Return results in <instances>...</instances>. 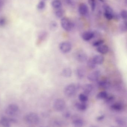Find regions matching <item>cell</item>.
Returning a JSON list of instances; mask_svg holds the SVG:
<instances>
[{"instance_id":"obj_1","label":"cell","mask_w":127,"mask_h":127,"mask_svg":"<svg viewBox=\"0 0 127 127\" xmlns=\"http://www.w3.org/2000/svg\"><path fill=\"white\" fill-rule=\"evenodd\" d=\"M78 87L74 84H71L65 87L64 93L68 97H71L74 95L77 92Z\"/></svg>"},{"instance_id":"obj_2","label":"cell","mask_w":127,"mask_h":127,"mask_svg":"<svg viewBox=\"0 0 127 127\" xmlns=\"http://www.w3.org/2000/svg\"><path fill=\"white\" fill-rule=\"evenodd\" d=\"M25 121L31 125H37L39 122V118L38 115L35 113H30L25 117Z\"/></svg>"},{"instance_id":"obj_3","label":"cell","mask_w":127,"mask_h":127,"mask_svg":"<svg viewBox=\"0 0 127 127\" xmlns=\"http://www.w3.org/2000/svg\"><path fill=\"white\" fill-rule=\"evenodd\" d=\"M61 27L65 30L67 31H70L74 27L73 23L66 18H62L60 20Z\"/></svg>"},{"instance_id":"obj_4","label":"cell","mask_w":127,"mask_h":127,"mask_svg":"<svg viewBox=\"0 0 127 127\" xmlns=\"http://www.w3.org/2000/svg\"><path fill=\"white\" fill-rule=\"evenodd\" d=\"M66 106L65 101L62 98H58L54 101L53 106L57 112H62L65 109Z\"/></svg>"},{"instance_id":"obj_5","label":"cell","mask_w":127,"mask_h":127,"mask_svg":"<svg viewBox=\"0 0 127 127\" xmlns=\"http://www.w3.org/2000/svg\"><path fill=\"white\" fill-rule=\"evenodd\" d=\"M19 110L18 106L16 104H9L5 110V113L7 115L10 116H14L18 113Z\"/></svg>"},{"instance_id":"obj_6","label":"cell","mask_w":127,"mask_h":127,"mask_svg":"<svg viewBox=\"0 0 127 127\" xmlns=\"http://www.w3.org/2000/svg\"><path fill=\"white\" fill-rule=\"evenodd\" d=\"M59 48L60 51L63 53H67L71 51L72 46L70 42L64 41L60 43L59 45Z\"/></svg>"},{"instance_id":"obj_7","label":"cell","mask_w":127,"mask_h":127,"mask_svg":"<svg viewBox=\"0 0 127 127\" xmlns=\"http://www.w3.org/2000/svg\"><path fill=\"white\" fill-rule=\"evenodd\" d=\"M101 72L99 70H95L89 74L87 76V78L89 81L95 82L97 81L100 76Z\"/></svg>"},{"instance_id":"obj_8","label":"cell","mask_w":127,"mask_h":127,"mask_svg":"<svg viewBox=\"0 0 127 127\" xmlns=\"http://www.w3.org/2000/svg\"><path fill=\"white\" fill-rule=\"evenodd\" d=\"M77 60L80 63H84L87 61L88 57L87 55L83 52H79L76 55Z\"/></svg>"},{"instance_id":"obj_9","label":"cell","mask_w":127,"mask_h":127,"mask_svg":"<svg viewBox=\"0 0 127 127\" xmlns=\"http://www.w3.org/2000/svg\"><path fill=\"white\" fill-rule=\"evenodd\" d=\"M72 124L76 127H83L84 123L82 119L78 116H75L72 118Z\"/></svg>"},{"instance_id":"obj_10","label":"cell","mask_w":127,"mask_h":127,"mask_svg":"<svg viewBox=\"0 0 127 127\" xmlns=\"http://www.w3.org/2000/svg\"><path fill=\"white\" fill-rule=\"evenodd\" d=\"M95 36L94 33L91 31H86L82 34V37L84 40L89 41L94 38Z\"/></svg>"},{"instance_id":"obj_11","label":"cell","mask_w":127,"mask_h":127,"mask_svg":"<svg viewBox=\"0 0 127 127\" xmlns=\"http://www.w3.org/2000/svg\"><path fill=\"white\" fill-rule=\"evenodd\" d=\"M78 12L82 15H85L88 12V7L87 5L84 3H82L79 5Z\"/></svg>"},{"instance_id":"obj_12","label":"cell","mask_w":127,"mask_h":127,"mask_svg":"<svg viewBox=\"0 0 127 127\" xmlns=\"http://www.w3.org/2000/svg\"><path fill=\"white\" fill-rule=\"evenodd\" d=\"M93 85L90 84H85L83 87V90L85 95H88L91 93L93 90Z\"/></svg>"},{"instance_id":"obj_13","label":"cell","mask_w":127,"mask_h":127,"mask_svg":"<svg viewBox=\"0 0 127 127\" xmlns=\"http://www.w3.org/2000/svg\"><path fill=\"white\" fill-rule=\"evenodd\" d=\"M76 74L78 78L79 79H83L85 74V72L83 68L79 67L76 69Z\"/></svg>"},{"instance_id":"obj_14","label":"cell","mask_w":127,"mask_h":127,"mask_svg":"<svg viewBox=\"0 0 127 127\" xmlns=\"http://www.w3.org/2000/svg\"><path fill=\"white\" fill-rule=\"evenodd\" d=\"M92 59L96 65L102 64L104 61L103 57L100 55H95Z\"/></svg>"},{"instance_id":"obj_15","label":"cell","mask_w":127,"mask_h":127,"mask_svg":"<svg viewBox=\"0 0 127 127\" xmlns=\"http://www.w3.org/2000/svg\"><path fill=\"white\" fill-rule=\"evenodd\" d=\"M109 48L108 46L106 45H101L99 47H97V52L102 54H105L107 53L109 51Z\"/></svg>"},{"instance_id":"obj_16","label":"cell","mask_w":127,"mask_h":127,"mask_svg":"<svg viewBox=\"0 0 127 127\" xmlns=\"http://www.w3.org/2000/svg\"><path fill=\"white\" fill-rule=\"evenodd\" d=\"M1 124L3 127H10V121L5 117H2L0 119Z\"/></svg>"},{"instance_id":"obj_17","label":"cell","mask_w":127,"mask_h":127,"mask_svg":"<svg viewBox=\"0 0 127 127\" xmlns=\"http://www.w3.org/2000/svg\"><path fill=\"white\" fill-rule=\"evenodd\" d=\"M62 75L66 78H69L72 75V71L69 68H65L63 70L62 72Z\"/></svg>"},{"instance_id":"obj_18","label":"cell","mask_w":127,"mask_h":127,"mask_svg":"<svg viewBox=\"0 0 127 127\" xmlns=\"http://www.w3.org/2000/svg\"><path fill=\"white\" fill-rule=\"evenodd\" d=\"M75 106L76 108L80 111H84L87 109V105L85 103H77Z\"/></svg>"},{"instance_id":"obj_19","label":"cell","mask_w":127,"mask_h":127,"mask_svg":"<svg viewBox=\"0 0 127 127\" xmlns=\"http://www.w3.org/2000/svg\"><path fill=\"white\" fill-rule=\"evenodd\" d=\"M98 85L100 87L104 89L108 88L110 85V83L109 81L107 80H103L99 81Z\"/></svg>"},{"instance_id":"obj_20","label":"cell","mask_w":127,"mask_h":127,"mask_svg":"<svg viewBox=\"0 0 127 127\" xmlns=\"http://www.w3.org/2000/svg\"><path fill=\"white\" fill-rule=\"evenodd\" d=\"M51 6L55 9H60L62 7V3L59 0H54L51 2Z\"/></svg>"},{"instance_id":"obj_21","label":"cell","mask_w":127,"mask_h":127,"mask_svg":"<svg viewBox=\"0 0 127 127\" xmlns=\"http://www.w3.org/2000/svg\"><path fill=\"white\" fill-rule=\"evenodd\" d=\"M108 96V95L107 92L103 91L99 93L97 95L96 97L99 100H103V99H106Z\"/></svg>"},{"instance_id":"obj_22","label":"cell","mask_w":127,"mask_h":127,"mask_svg":"<svg viewBox=\"0 0 127 127\" xmlns=\"http://www.w3.org/2000/svg\"><path fill=\"white\" fill-rule=\"evenodd\" d=\"M111 108L113 110L115 111H121L123 109L122 105L119 103H116L113 104L111 107Z\"/></svg>"},{"instance_id":"obj_23","label":"cell","mask_w":127,"mask_h":127,"mask_svg":"<svg viewBox=\"0 0 127 127\" xmlns=\"http://www.w3.org/2000/svg\"><path fill=\"white\" fill-rule=\"evenodd\" d=\"M116 122L118 125L121 127H124L127 124L126 121L122 118H119L116 119Z\"/></svg>"},{"instance_id":"obj_24","label":"cell","mask_w":127,"mask_h":127,"mask_svg":"<svg viewBox=\"0 0 127 127\" xmlns=\"http://www.w3.org/2000/svg\"><path fill=\"white\" fill-rule=\"evenodd\" d=\"M87 66L89 68L91 69L95 68L96 66V64L95 63L92 59H89L87 62Z\"/></svg>"},{"instance_id":"obj_25","label":"cell","mask_w":127,"mask_h":127,"mask_svg":"<svg viewBox=\"0 0 127 127\" xmlns=\"http://www.w3.org/2000/svg\"><path fill=\"white\" fill-rule=\"evenodd\" d=\"M78 98L81 102L83 103L86 102L88 100V97L85 94H80L78 96Z\"/></svg>"},{"instance_id":"obj_26","label":"cell","mask_w":127,"mask_h":127,"mask_svg":"<svg viewBox=\"0 0 127 127\" xmlns=\"http://www.w3.org/2000/svg\"><path fill=\"white\" fill-rule=\"evenodd\" d=\"M104 42V40L103 39H98L93 42L92 45L94 47H98L102 45Z\"/></svg>"},{"instance_id":"obj_27","label":"cell","mask_w":127,"mask_h":127,"mask_svg":"<svg viewBox=\"0 0 127 127\" xmlns=\"http://www.w3.org/2000/svg\"><path fill=\"white\" fill-rule=\"evenodd\" d=\"M103 7L105 12L110 13H112V14H113V15H115L114 12H113V10L109 5H104Z\"/></svg>"},{"instance_id":"obj_28","label":"cell","mask_w":127,"mask_h":127,"mask_svg":"<svg viewBox=\"0 0 127 127\" xmlns=\"http://www.w3.org/2000/svg\"><path fill=\"white\" fill-rule=\"evenodd\" d=\"M88 2L91 6L92 11H94L96 7V2L95 0H88Z\"/></svg>"},{"instance_id":"obj_29","label":"cell","mask_w":127,"mask_h":127,"mask_svg":"<svg viewBox=\"0 0 127 127\" xmlns=\"http://www.w3.org/2000/svg\"><path fill=\"white\" fill-rule=\"evenodd\" d=\"M64 14L63 10L61 9H59L55 12V15L58 18H62Z\"/></svg>"},{"instance_id":"obj_30","label":"cell","mask_w":127,"mask_h":127,"mask_svg":"<svg viewBox=\"0 0 127 127\" xmlns=\"http://www.w3.org/2000/svg\"><path fill=\"white\" fill-rule=\"evenodd\" d=\"M120 31L123 32H125L127 31V22H124L121 24L120 25Z\"/></svg>"},{"instance_id":"obj_31","label":"cell","mask_w":127,"mask_h":127,"mask_svg":"<svg viewBox=\"0 0 127 127\" xmlns=\"http://www.w3.org/2000/svg\"><path fill=\"white\" fill-rule=\"evenodd\" d=\"M45 3L44 1H41L37 4V7L39 9L42 10L45 8Z\"/></svg>"},{"instance_id":"obj_32","label":"cell","mask_w":127,"mask_h":127,"mask_svg":"<svg viewBox=\"0 0 127 127\" xmlns=\"http://www.w3.org/2000/svg\"><path fill=\"white\" fill-rule=\"evenodd\" d=\"M114 15L112 14V13L107 12H105L104 13V17H105L106 18L109 20H111L112 19H113Z\"/></svg>"},{"instance_id":"obj_33","label":"cell","mask_w":127,"mask_h":127,"mask_svg":"<svg viewBox=\"0 0 127 127\" xmlns=\"http://www.w3.org/2000/svg\"><path fill=\"white\" fill-rule=\"evenodd\" d=\"M121 16L123 19H127V10H122L121 13Z\"/></svg>"},{"instance_id":"obj_34","label":"cell","mask_w":127,"mask_h":127,"mask_svg":"<svg viewBox=\"0 0 127 127\" xmlns=\"http://www.w3.org/2000/svg\"><path fill=\"white\" fill-rule=\"evenodd\" d=\"M114 100V97L113 96H107V97L105 99L106 102L107 103H110L112 102Z\"/></svg>"},{"instance_id":"obj_35","label":"cell","mask_w":127,"mask_h":127,"mask_svg":"<svg viewBox=\"0 0 127 127\" xmlns=\"http://www.w3.org/2000/svg\"><path fill=\"white\" fill-rule=\"evenodd\" d=\"M51 29L52 30H55L56 28H57V23L55 21H53L51 23L50 25Z\"/></svg>"},{"instance_id":"obj_36","label":"cell","mask_w":127,"mask_h":127,"mask_svg":"<svg viewBox=\"0 0 127 127\" xmlns=\"http://www.w3.org/2000/svg\"><path fill=\"white\" fill-rule=\"evenodd\" d=\"M6 24V19L4 18H0V26L3 27Z\"/></svg>"},{"instance_id":"obj_37","label":"cell","mask_w":127,"mask_h":127,"mask_svg":"<svg viewBox=\"0 0 127 127\" xmlns=\"http://www.w3.org/2000/svg\"><path fill=\"white\" fill-rule=\"evenodd\" d=\"M63 116L66 118H68L70 117V113L68 112H66L64 113L63 115Z\"/></svg>"},{"instance_id":"obj_38","label":"cell","mask_w":127,"mask_h":127,"mask_svg":"<svg viewBox=\"0 0 127 127\" xmlns=\"http://www.w3.org/2000/svg\"><path fill=\"white\" fill-rule=\"evenodd\" d=\"M104 115L101 116H99L97 118V120L98 121H101V120H103L104 118Z\"/></svg>"},{"instance_id":"obj_39","label":"cell","mask_w":127,"mask_h":127,"mask_svg":"<svg viewBox=\"0 0 127 127\" xmlns=\"http://www.w3.org/2000/svg\"><path fill=\"white\" fill-rule=\"evenodd\" d=\"M2 0H0V8H1V7L2 6Z\"/></svg>"},{"instance_id":"obj_40","label":"cell","mask_w":127,"mask_h":127,"mask_svg":"<svg viewBox=\"0 0 127 127\" xmlns=\"http://www.w3.org/2000/svg\"><path fill=\"white\" fill-rule=\"evenodd\" d=\"M99 0L101 1V2H104V0Z\"/></svg>"}]
</instances>
